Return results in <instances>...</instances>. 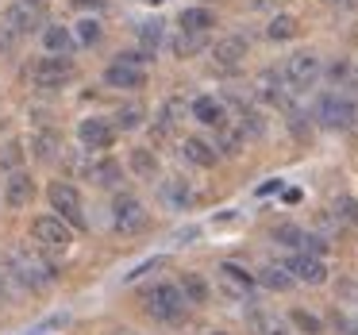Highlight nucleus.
I'll return each mask as SVG.
<instances>
[{
    "instance_id": "37998d69",
    "label": "nucleus",
    "mask_w": 358,
    "mask_h": 335,
    "mask_svg": "<svg viewBox=\"0 0 358 335\" xmlns=\"http://www.w3.org/2000/svg\"><path fill=\"white\" fill-rule=\"evenodd\" d=\"M208 335H227V332H208Z\"/></svg>"
},
{
    "instance_id": "a211bd4d",
    "label": "nucleus",
    "mask_w": 358,
    "mask_h": 335,
    "mask_svg": "<svg viewBox=\"0 0 358 335\" xmlns=\"http://www.w3.org/2000/svg\"><path fill=\"white\" fill-rule=\"evenodd\" d=\"M120 178H124V170H120L116 158H96V162H89V181H93V185L112 189Z\"/></svg>"
},
{
    "instance_id": "72a5a7b5",
    "label": "nucleus",
    "mask_w": 358,
    "mask_h": 335,
    "mask_svg": "<svg viewBox=\"0 0 358 335\" xmlns=\"http://www.w3.org/2000/svg\"><path fill=\"white\" fill-rule=\"evenodd\" d=\"M289 320H293V324L301 327L304 335H320V332H324V324H320L312 312H304V308H293V312H289Z\"/></svg>"
},
{
    "instance_id": "bb28decb",
    "label": "nucleus",
    "mask_w": 358,
    "mask_h": 335,
    "mask_svg": "<svg viewBox=\"0 0 358 335\" xmlns=\"http://www.w3.org/2000/svg\"><path fill=\"white\" fill-rule=\"evenodd\" d=\"M243 143H247V131H243V124H239V120H227V124L220 127V143H216V147L224 150V155H235Z\"/></svg>"
},
{
    "instance_id": "f3484780",
    "label": "nucleus",
    "mask_w": 358,
    "mask_h": 335,
    "mask_svg": "<svg viewBox=\"0 0 358 335\" xmlns=\"http://www.w3.org/2000/svg\"><path fill=\"white\" fill-rule=\"evenodd\" d=\"M43 47L50 50V55H58V58H70L73 55V47H78V39H73V31L70 27H47L43 31Z\"/></svg>"
},
{
    "instance_id": "f704fd0d",
    "label": "nucleus",
    "mask_w": 358,
    "mask_h": 335,
    "mask_svg": "<svg viewBox=\"0 0 358 335\" xmlns=\"http://www.w3.org/2000/svg\"><path fill=\"white\" fill-rule=\"evenodd\" d=\"M96 39H101V24H96V20H81V24H78V43L93 47Z\"/></svg>"
},
{
    "instance_id": "4be33fe9",
    "label": "nucleus",
    "mask_w": 358,
    "mask_h": 335,
    "mask_svg": "<svg viewBox=\"0 0 358 335\" xmlns=\"http://www.w3.org/2000/svg\"><path fill=\"white\" fill-rule=\"evenodd\" d=\"M258 281H262L266 289H273V293H285V289H293V273H289V266H262L258 270Z\"/></svg>"
},
{
    "instance_id": "1a4fd4ad",
    "label": "nucleus",
    "mask_w": 358,
    "mask_h": 335,
    "mask_svg": "<svg viewBox=\"0 0 358 335\" xmlns=\"http://www.w3.org/2000/svg\"><path fill=\"white\" fill-rule=\"evenodd\" d=\"M104 81H108L112 89H143V85H147L143 55H120L116 62L104 70Z\"/></svg>"
},
{
    "instance_id": "c756f323",
    "label": "nucleus",
    "mask_w": 358,
    "mask_h": 335,
    "mask_svg": "<svg viewBox=\"0 0 358 335\" xmlns=\"http://www.w3.org/2000/svg\"><path fill=\"white\" fill-rule=\"evenodd\" d=\"M304 239H308V231H301L296 224H281V227H273V243H278V247L304 250Z\"/></svg>"
},
{
    "instance_id": "c85d7f7f",
    "label": "nucleus",
    "mask_w": 358,
    "mask_h": 335,
    "mask_svg": "<svg viewBox=\"0 0 358 335\" xmlns=\"http://www.w3.org/2000/svg\"><path fill=\"white\" fill-rule=\"evenodd\" d=\"M158 43H162V20H147V24H139V47H143V58L155 55Z\"/></svg>"
},
{
    "instance_id": "412c9836",
    "label": "nucleus",
    "mask_w": 358,
    "mask_h": 335,
    "mask_svg": "<svg viewBox=\"0 0 358 335\" xmlns=\"http://www.w3.org/2000/svg\"><path fill=\"white\" fill-rule=\"evenodd\" d=\"M0 24H4L8 31H16L20 39H24V35L31 31V24H35V12L27 8V4H12V8L4 12V20H0Z\"/></svg>"
},
{
    "instance_id": "c03bdc74",
    "label": "nucleus",
    "mask_w": 358,
    "mask_h": 335,
    "mask_svg": "<svg viewBox=\"0 0 358 335\" xmlns=\"http://www.w3.org/2000/svg\"><path fill=\"white\" fill-rule=\"evenodd\" d=\"M155 4H162V0H155Z\"/></svg>"
},
{
    "instance_id": "423d86ee",
    "label": "nucleus",
    "mask_w": 358,
    "mask_h": 335,
    "mask_svg": "<svg viewBox=\"0 0 358 335\" xmlns=\"http://www.w3.org/2000/svg\"><path fill=\"white\" fill-rule=\"evenodd\" d=\"M31 239L39 243L43 250H50V255H66L73 235H70V227L62 224V216H39V220H31Z\"/></svg>"
},
{
    "instance_id": "9b49d317",
    "label": "nucleus",
    "mask_w": 358,
    "mask_h": 335,
    "mask_svg": "<svg viewBox=\"0 0 358 335\" xmlns=\"http://www.w3.org/2000/svg\"><path fill=\"white\" fill-rule=\"evenodd\" d=\"M78 139L85 150H108L112 143H116V124H112V120H101V116H89V120H81Z\"/></svg>"
},
{
    "instance_id": "c9c22d12",
    "label": "nucleus",
    "mask_w": 358,
    "mask_h": 335,
    "mask_svg": "<svg viewBox=\"0 0 358 335\" xmlns=\"http://www.w3.org/2000/svg\"><path fill=\"white\" fill-rule=\"evenodd\" d=\"M20 158H24L20 143H8V147H4V158H0V166H4V170H16V166H20Z\"/></svg>"
},
{
    "instance_id": "aec40b11",
    "label": "nucleus",
    "mask_w": 358,
    "mask_h": 335,
    "mask_svg": "<svg viewBox=\"0 0 358 335\" xmlns=\"http://www.w3.org/2000/svg\"><path fill=\"white\" fill-rule=\"evenodd\" d=\"M31 155L39 158V162H55V158L62 155V135H58V131L31 135Z\"/></svg>"
},
{
    "instance_id": "f8f14e48",
    "label": "nucleus",
    "mask_w": 358,
    "mask_h": 335,
    "mask_svg": "<svg viewBox=\"0 0 358 335\" xmlns=\"http://www.w3.org/2000/svg\"><path fill=\"white\" fill-rule=\"evenodd\" d=\"M285 266H289V273H293L296 281H304V285H324L327 281V266H324L320 255H304L301 250V255H293Z\"/></svg>"
},
{
    "instance_id": "5701e85b",
    "label": "nucleus",
    "mask_w": 358,
    "mask_h": 335,
    "mask_svg": "<svg viewBox=\"0 0 358 335\" xmlns=\"http://www.w3.org/2000/svg\"><path fill=\"white\" fill-rule=\"evenodd\" d=\"M204 47H208V35L201 31H178V39H173V55L178 58H196Z\"/></svg>"
},
{
    "instance_id": "6ab92c4d",
    "label": "nucleus",
    "mask_w": 358,
    "mask_h": 335,
    "mask_svg": "<svg viewBox=\"0 0 358 335\" xmlns=\"http://www.w3.org/2000/svg\"><path fill=\"white\" fill-rule=\"evenodd\" d=\"M178 27L181 31H201V35H208L212 27H216V12L212 8H185L178 16Z\"/></svg>"
},
{
    "instance_id": "ddd939ff",
    "label": "nucleus",
    "mask_w": 358,
    "mask_h": 335,
    "mask_svg": "<svg viewBox=\"0 0 358 335\" xmlns=\"http://www.w3.org/2000/svg\"><path fill=\"white\" fill-rule=\"evenodd\" d=\"M247 50H250V43L243 39V35H227V39H220L216 47H212V58H216L220 70H239Z\"/></svg>"
},
{
    "instance_id": "2eb2a0df",
    "label": "nucleus",
    "mask_w": 358,
    "mask_h": 335,
    "mask_svg": "<svg viewBox=\"0 0 358 335\" xmlns=\"http://www.w3.org/2000/svg\"><path fill=\"white\" fill-rule=\"evenodd\" d=\"M189 112H193V120H196V124L216 127V131L227 124V120H231V116H227V104L220 101V97H196V101H193V108H189Z\"/></svg>"
},
{
    "instance_id": "b1692460",
    "label": "nucleus",
    "mask_w": 358,
    "mask_h": 335,
    "mask_svg": "<svg viewBox=\"0 0 358 335\" xmlns=\"http://www.w3.org/2000/svg\"><path fill=\"white\" fill-rule=\"evenodd\" d=\"M178 285H181V293H185V301H189V304H204V301L212 297L208 281H204L201 273H181Z\"/></svg>"
},
{
    "instance_id": "393cba45",
    "label": "nucleus",
    "mask_w": 358,
    "mask_h": 335,
    "mask_svg": "<svg viewBox=\"0 0 358 335\" xmlns=\"http://www.w3.org/2000/svg\"><path fill=\"white\" fill-rule=\"evenodd\" d=\"M250 332L255 335H289V324L273 312H255L250 316Z\"/></svg>"
},
{
    "instance_id": "e433bc0d",
    "label": "nucleus",
    "mask_w": 358,
    "mask_h": 335,
    "mask_svg": "<svg viewBox=\"0 0 358 335\" xmlns=\"http://www.w3.org/2000/svg\"><path fill=\"white\" fill-rule=\"evenodd\" d=\"M327 78H331L335 85H343L347 78H355V66H350V62H335L331 70H327Z\"/></svg>"
},
{
    "instance_id": "f03ea898",
    "label": "nucleus",
    "mask_w": 358,
    "mask_h": 335,
    "mask_svg": "<svg viewBox=\"0 0 358 335\" xmlns=\"http://www.w3.org/2000/svg\"><path fill=\"white\" fill-rule=\"evenodd\" d=\"M316 124L320 127H327V131H347L350 124H355V116H358V108H355V101H350L347 93H324L316 101Z\"/></svg>"
},
{
    "instance_id": "79ce46f5",
    "label": "nucleus",
    "mask_w": 358,
    "mask_h": 335,
    "mask_svg": "<svg viewBox=\"0 0 358 335\" xmlns=\"http://www.w3.org/2000/svg\"><path fill=\"white\" fill-rule=\"evenodd\" d=\"M355 85H358V66H355Z\"/></svg>"
},
{
    "instance_id": "58836bf2",
    "label": "nucleus",
    "mask_w": 358,
    "mask_h": 335,
    "mask_svg": "<svg viewBox=\"0 0 358 335\" xmlns=\"http://www.w3.org/2000/svg\"><path fill=\"white\" fill-rule=\"evenodd\" d=\"M339 208H343V216H347L350 224H358V201H343Z\"/></svg>"
},
{
    "instance_id": "6e6552de",
    "label": "nucleus",
    "mask_w": 358,
    "mask_h": 335,
    "mask_svg": "<svg viewBox=\"0 0 358 335\" xmlns=\"http://www.w3.org/2000/svg\"><path fill=\"white\" fill-rule=\"evenodd\" d=\"M147 208H143V201L139 197H131V193H120L116 201H112V224H116V231H124V235H139L143 227H147Z\"/></svg>"
},
{
    "instance_id": "7c9ffc66",
    "label": "nucleus",
    "mask_w": 358,
    "mask_h": 335,
    "mask_svg": "<svg viewBox=\"0 0 358 335\" xmlns=\"http://www.w3.org/2000/svg\"><path fill=\"white\" fill-rule=\"evenodd\" d=\"M131 170L139 173V178H155V173H158V158H155V150L135 147V150H131Z\"/></svg>"
},
{
    "instance_id": "20e7f679",
    "label": "nucleus",
    "mask_w": 358,
    "mask_h": 335,
    "mask_svg": "<svg viewBox=\"0 0 358 335\" xmlns=\"http://www.w3.org/2000/svg\"><path fill=\"white\" fill-rule=\"evenodd\" d=\"M285 81L293 93H304V89H312L320 81V73H324V66H320V55L316 50H296V55L285 58Z\"/></svg>"
},
{
    "instance_id": "4468645a",
    "label": "nucleus",
    "mask_w": 358,
    "mask_h": 335,
    "mask_svg": "<svg viewBox=\"0 0 358 335\" xmlns=\"http://www.w3.org/2000/svg\"><path fill=\"white\" fill-rule=\"evenodd\" d=\"M181 158L201 166V170H212V166L220 162V147L208 139H201V135H189V139H181Z\"/></svg>"
},
{
    "instance_id": "a878e982",
    "label": "nucleus",
    "mask_w": 358,
    "mask_h": 335,
    "mask_svg": "<svg viewBox=\"0 0 358 335\" xmlns=\"http://www.w3.org/2000/svg\"><path fill=\"white\" fill-rule=\"evenodd\" d=\"M285 73H262V78H258V93L266 97V101H273V104H285Z\"/></svg>"
},
{
    "instance_id": "2f4dec72",
    "label": "nucleus",
    "mask_w": 358,
    "mask_h": 335,
    "mask_svg": "<svg viewBox=\"0 0 358 335\" xmlns=\"http://www.w3.org/2000/svg\"><path fill=\"white\" fill-rule=\"evenodd\" d=\"M266 35H270L273 43H285L296 35V16H273L270 27H266Z\"/></svg>"
},
{
    "instance_id": "dca6fc26",
    "label": "nucleus",
    "mask_w": 358,
    "mask_h": 335,
    "mask_svg": "<svg viewBox=\"0 0 358 335\" xmlns=\"http://www.w3.org/2000/svg\"><path fill=\"white\" fill-rule=\"evenodd\" d=\"M31 201H35V181L16 170L8 181H4V204H8V208H27Z\"/></svg>"
},
{
    "instance_id": "39448f33",
    "label": "nucleus",
    "mask_w": 358,
    "mask_h": 335,
    "mask_svg": "<svg viewBox=\"0 0 358 335\" xmlns=\"http://www.w3.org/2000/svg\"><path fill=\"white\" fill-rule=\"evenodd\" d=\"M31 81H35V89H43V93H55V89H62V85L73 81V62L70 58H58V55L39 58V62L31 66Z\"/></svg>"
},
{
    "instance_id": "4c0bfd02",
    "label": "nucleus",
    "mask_w": 358,
    "mask_h": 335,
    "mask_svg": "<svg viewBox=\"0 0 358 335\" xmlns=\"http://www.w3.org/2000/svg\"><path fill=\"white\" fill-rule=\"evenodd\" d=\"M16 47H20V35H16V31H8V27L0 24V50H4V55H12Z\"/></svg>"
},
{
    "instance_id": "a19ab883",
    "label": "nucleus",
    "mask_w": 358,
    "mask_h": 335,
    "mask_svg": "<svg viewBox=\"0 0 358 335\" xmlns=\"http://www.w3.org/2000/svg\"><path fill=\"white\" fill-rule=\"evenodd\" d=\"M350 335H358V324H355V327H350Z\"/></svg>"
},
{
    "instance_id": "9d476101",
    "label": "nucleus",
    "mask_w": 358,
    "mask_h": 335,
    "mask_svg": "<svg viewBox=\"0 0 358 335\" xmlns=\"http://www.w3.org/2000/svg\"><path fill=\"white\" fill-rule=\"evenodd\" d=\"M216 285H220V293L227 297V301H247L250 297V289H255V278H250L243 266H235V262H224L216 270Z\"/></svg>"
},
{
    "instance_id": "7ed1b4c3",
    "label": "nucleus",
    "mask_w": 358,
    "mask_h": 335,
    "mask_svg": "<svg viewBox=\"0 0 358 335\" xmlns=\"http://www.w3.org/2000/svg\"><path fill=\"white\" fill-rule=\"evenodd\" d=\"M185 308H189V301H185V293H181V285H155L147 293V312L155 320H162V324H178L181 316H185Z\"/></svg>"
},
{
    "instance_id": "f257e3e1",
    "label": "nucleus",
    "mask_w": 358,
    "mask_h": 335,
    "mask_svg": "<svg viewBox=\"0 0 358 335\" xmlns=\"http://www.w3.org/2000/svg\"><path fill=\"white\" fill-rule=\"evenodd\" d=\"M8 273L20 281L24 289H47L55 285V266L43 255H35L31 247H16L8 255Z\"/></svg>"
},
{
    "instance_id": "473e14b6",
    "label": "nucleus",
    "mask_w": 358,
    "mask_h": 335,
    "mask_svg": "<svg viewBox=\"0 0 358 335\" xmlns=\"http://www.w3.org/2000/svg\"><path fill=\"white\" fill-rule=\"evenodd\" d=\"M112 120H116V131H135V127L143 124V108L139 104H127V108H120Z\"/></svg>"
},
{
    "instance_id": "cd10ccee",
    "label": "nucleus",
    "mask_w": 358,
    "mask_h": 335,
    "mask_svg": "<svg viewBox=\"0 0 358 335\" xmlns=\"http://www.w3.org/2000/svg\"><path fill=\"white\" fill-rule=\"evenodd\" d=\"M162 193H166V201L178 204V208H189V204H193V189H189V181H185V178H170V181H162Z\"/></svg>"
},
{
    "instance_id": "ea45409f",
    "label": "nucleus",
    "mask_w": 358,
    "mask_h": 335,
    "mask_svg": "<svg viewBox=\"0 0 358 335\" xmlns=\"http://www.w3.org/2000/svg\"><path fill=\"white\" fill-rule=\"evenodd\" d=\"M116 335H139V332H116Z\"/></svg>"
},
{
    "instance_id": "0eeeda50",
    "label": "nucleus",
    "mask_w": 358,
    "mask_h": 335,
    "mask_svg": "<svg viewBox=\"0 0 358 335\" xmlns=\"http://www.w3.org/2000/svg\"><path fill=\"white\" fill-rule=\"evenodd\" d=\"M47 197H50V208H55L58 216L66 220V224H73L78 231L85 227V212H81V193L70 185V181H50Z\"/></svg>"
}]
</instances>
